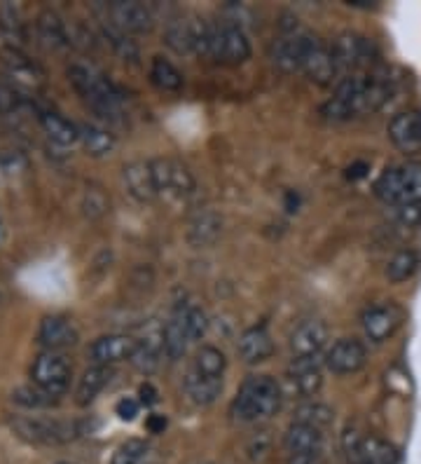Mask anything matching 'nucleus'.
I'll return each mask as SVG.
<instances>
[{"mask_svg":"<svg viewBox=\"0 0 421 464\" xmlns=\"http://www.w3.org/2000/svg\"><path fill=\"white\" fill-rule=\"evenodd\" d=\"M281 401H283V390L272 375H251L236 392L230 413L236 422L253 425L274 418Z\"/></svg>","mask_w":421,"mask_h":464,"instance_id":"nucleus-1","label":"nucleus"},{"mask_svg":"<svg viewBox=\"0 0 421 464\" xmlns=\"http://www.w3.org/2000/svg\"><path fill=\"white\" fill-rule=\"evenodd\" d=\"M68 78L73 82L80 99L99 118L120 122V118H122V94L101 71H96L94 66H87V63H73L68 68Z\"/></svg>","mask_w":421,"mask_h":464,"instance_id":"nucleus-2","label":"nucleus"},{"mask_svg":"<svg viewBox=\"0 0 421 464\" xmlns=\"http://www.w3.org/2000/svg\"><path fill=\"white\" fill-rule=\"evenodd\" d=\"M375 193L391 207L421 204V162L384 169L375 183Z\"/></svg>","mask_w":421,"mask_h":464,"instance_id":"nucleus-3","label":"nucleus"},{"mask_svg":"<svg viewBox=\"0 0 421 464\" xmlns=\"http://www.w3.org/2000/svg\"><path fill=\"white\" fill-rule=\"evenodd\" d=\"M164 43L176 54H199V57H208V50H211V24L196 17L174 19V22L167 24Z\"/></svg>","mask_w":421,"mask_h":464,"instance_id":"nucleus-4","label":"nucleus"},{"mask_svg":"<svg viewBox=\"0 0 421 464\" xmlns=\"http://www.w3.org/2000/svg\"><path fill=\"white\" fill-rule=\"evenodd\" d=\"M311 34L304 31L298 24V19H288L281 24L279 35L274 40V50H272V59L274 66L281 73H298L302 71V59L307 52Z\"/></svg>","mask_w":421,"mask_h":464,"instance_id":"nucleus-5","label":"nucleus"},{"mask_svg":"<svg viewBox=\"0 0 421 464\" xmlns=\"http://www.w3.org/2000/svg\"><path fill=\"white\" fill-rule=\"evenodd\" d=\"M332 57H335L337 73L349 78V75H360L368 73L370 68H375V52H372L370 40L363 38L359 34H347L337 35V40L330 45Z\"/></svg>","mask_w":421,"mask_h":464,"instance_id":"nucleus-6","label":"nucleus"},{"mask_svg":"<svg viewBox=\"0 0 421 464\" xmlns=\"http://www.w3.org/2000/svg\"><path fill=\"white\" fill-rule=\"evenodd\" d=\"M344 455L351 464H396L398 450L382 436H363L356 427H349L342 436Z\"/></svg>","mask_w":421,"mask_h":464,"instance_id":"nucleus-7","label":"nucleus"},{"mask_svg":"<svg viewBox=\"0 0 421 464\" xmlns=\"http://www.w3.org/2000/svg\"><path fill=\"white\" fill-rule=\"evenodd\" d=\"M208 57L215 62L230 63V66H239V63L251 59V43L248 35L239 24L220 22L211 24V50Z\"/></svg>","mask_w":421,"mask_h":464,"instance_id":"nucleus-8","label":"nucleus"},{"mask_svg":"<svg viewBox=\"0 0 421 464\" xmlns=\"http://www.w3.org/2000/svg\"><path fill=\"white\" fill-rule=\"evenodd\" d=\"M71 373H73V366L66 359V354H62V352H43L35 359L33 368H31V380H33L35 387L59 399L68 390Z\"/></svg>","mask_w":421,"mask_h":464,"instance_id":"nucleus-9","label":"nucleus"},{"mask_svg":"<svg viewBox=\"0 0 421 464\" xmlns=\"http://www.w3.org/2000/svg\"><path fill=\"white\" fill-rule=\"evenodd\" d=\"M152 176H155V186L158 195H167L174 199H186L195 193V176L183 162L171 158H155L150 160Z\"/></svg>","mask_w":421,"mask_h":464,"instance_id":"nucleus-10","label":"nucleus"},{"mask_svg":"<svg viewBox=\"0 0 421 464\" xmlns=\"http://www.w3.org/2000/svg\"><path fill=\"white\" fill-rule=\"evenodd\" d=\"M14 430L19 431V436L28 439V441L47 443V446L68 443L82 434V430H80L78 422H68V420H52V418L14 420Z\"/></svg>","mask_w":421,"mask_h":464,"instance_id":"nucleus-11","label":"nucleus"},{"mask_svg":"<svg viewBox=\"0 0 421 464\" xmlns=\"http://www.w3.org/2000/svg\"><path fill=\"white\" fill-rule=\"evenodd\" d=\"M405 322V310L396 303H382V305L368 307L360 317L365 335L372 343H384V340L393 338L396 331L403 326Z\"/></svg>","mask_w":421,"mask_h":464,"instance_id":"nucleus-12","label":"nucleus"},{"mask_svg":"<svg viewBox=\"0 0 421 464\" xmlns=\"http://www.w3.org/2000/svg\"><path fill=\"white\" fill-rule=\"evenodd\" d=\"M302 73H307V78L321 87L332 85V80L340 75L337 73L335 57H332L330 45H326V43L316 38V35H311L307 52H304Z\"/></svg>","mask_w":421,"mask_h":464,"instance_id":"nucleus-13","label":"nucleus"},{"mask_svg":"<svg viewBox=\"0 0 421 464\" xmlns=\"http://www.w3.org/2000/svg\"><path fill=\"white\" fill-rule=\"evenodd\" d=\"M139 340L131 338L127 334H108L94 340V345L90 347V357L94 366H115V363L131 362Z\"/></svg>","mask_w":421,"mask_h":464,"instance_id":"nucleus-14","label":"nucleus"},{"mask_svg":"<svg viewBox=\"0 0 421 464\" xmlns=\"http://www.w3.org/2000/svg\"><path fill=\"white\" fill-rule=\"evenodd\" d=\"M288 385L300 397H314L323 387V368L319 357H292L286 373Z\"/></svg>","mask_w":421,"mask_h":464,"instance_id":"nucleus-15","label":"nucleus"},{"mask_svg":"<svg viewBox=\"0 0 421 464\" xmlns=\"http://www.w3.org/2000/svg\"><path fill=\"white\" fill-rule=\"evenodd\" d=\"M365 362H368V350L356 338L337 340L326 354V366L337 375L359 373L360 368L365 366Z\"/></svg>","mask_w":421,"mask_h":464,"instance_id":"nucleus-16","label":"nucleus"},{"mask_svg":"<svg viewBox=\"0 0 421 464\" xmlns=\"http://www.w3.org/2000/svg\"><path fill=\"white\" fill-rule=\"evenodd\" d=\"M108 12H110L112 26L124 34H148L155 24L152 12L136 0H115Z\"/></svg>","mask_w":421,"mask_h":464,"instance_id":"nucleus-17","label":"nucleus"},{"mask_svg":"<svg viewBox=\"0 0 421 464\" xmlns=\"http://www.w3.org/2000/svg\"><path fill=\"white\" fill-rule=\"evenodd\" d=\"M388 139L400 153L412 155L421 150V113L405 111L388 122Z\"/></svg>","mask_w":421,"mask_h":464,"instance_id":"nucleus-18","label":"nucleus"},{"mask_svg":"<svg viewBox=\"0 0 421 464\" xmlns=\"http://www.w3.org/2000/svg\"><path fill=\"white\" fill-rule=\"evenodd\" d=\"M122 181L127 193L140 204H148L158 198V186H155V176H152L150 160H136L124 165L122 169Z\"/></svg>","mask_w":421,"mask_h":464,"instance_id":"nucleus-19","label":"nucleus"},{"mask_svg":"<svg viewBox=\"0 0 421 464\" xmlns=\"http://www.w3.org/2000/svg\"><path fill=\"white\" fill-rule=\"evenodd\" d=\"M80 334L75 329V324L63 314H52L40 322L38 340L47 347V352H62L73 347L78 343Z\"/></svg>","mask_w":421,"mask_h":464,"instance_id":"nucleus-20","label":"nucleus"},{"mask_svg":"<svg viewBox=\"0 0 421 464\" xmlns=\"http://www.w3.org/2000/svg\"><path fill=\"white\" fill-rule=\"evenodd\" d=\"M328 343V326L321 319L302 322L291 334L292 357H319V352Z\"/></svg>","mask_w":421,"mask_h":464,"instance_id":"nucleus-21","label":"nucleus"},{"mask_svg":"<svg viewBox=\"0 0 421 464\" xmlns=\"http://www.w3.org/2000/svg\"><path fill=\"white\" fill-rule=\"evenodd\" d=\"M236 352H239V359L244 363L255 366V363L267 362L274 354V340L264 326H253L242 334V338L236 343Z\"/></svg>","mask_w":421,"mask_h":464,"instance_id":"nucleus-22","label":"nucleus"},{"mask_svg":"<svg viewBox=\"0 0 421 464\" xmlns=\"http://www.w3.org/2000/svg\"><path fill=\"white\" fill-rule=\"evenodd\" d=\"M162 338H164V354L171 362H178V359L186 357L187 345H190V334L186 329V322H183V310H180V303L176 305V310L171 312V317L162 324Z\"/></svg>","mask_w":421,"mask_h":464,"instance_id":"nucleus-23","label":"nucleus"},{"mask_svg":"<svg viewBox=\"0 0 421 464\" xmlns=\"http://www.w3.org/2000/svg\"><path fill=\"white\" fill-rule=\"evenodd\" d=\"M223 235V218L215 211H199L187 226V242L195 249H208Z\"/></svg>","mask_w":421,"mask_h":464,"instance_id":"nucleus-24","label":"nucleus"},{"mask_svg":"<svg viewBox=\"0 0 421 464\" xmlns=\"http://www.w3.org/2000/svg\"><path fill=\"white\" fill-rule=\"evenodd\" d=\"M183 387H186V394L190 397L192 403H196V406H211L223 394V378L204 375L196 368H190L186 380H183Z\"/></svg>","mask_w":421,"mask_h":464,"instance_id":"nucleus-25","label":"nucleus"},{"mask_svg":"<svg viewBox=\"0 0 421 464\" xmlns=\"http://www.w3.org/2000/svg\"><path fill=\"white\" fill-rule=\"evenodd\" d=\"M323 431L316 427L292 422L283 434V448L288 455L300 453H323Z\"/></svg>","mask_w":421,"mask_h":464,"instance_id":"nucleus-26","label":"nucleus"},{"mask_svg":"<svg viewBox=\"0 0 421 464\" xmlns=\"http://www.w3.org/2000/svg\"><path fill=\"white\" fill-rule=\"evenodd\" d=\"M38 120L45 134L52 141L59 146H73L80 141V127L73 125L71 120L59 115L56 111H47V108H38Z\"/></svg>","mask_w":421,"mask_h":464,"instance_id":"nucleus-27","label":"nucleus"},{"mask_svg":"<svg viewBox=\"0 0 421 464\" xmlns=\"http://www.w3.org/2000/svg\"><path fill=\"white\" fill-rule=\"evenodd\" d=\"M164 354V338H162V326L152 335H146L143 340H139V347H136L131 363H134L136 371H140L143 375L155 373L159 368Z\"/></svg>","mask_w":421,"mask_h":464,"instance_id":"nucleus-28","label":"nucleus"},{"mask_svg":"<svg viewBox=\"0 0 421 464\" xmlns=\"http://www.w3.org/2000/svg\"><path fill=\"white\" fill-rule=\"evenodd\" d=\"M112 378V368L108 366H91L82 373L78 382V390H75V401L78 406H90L103 390L110 382Z\"/></svg>","mask_w":421,"mask_h":464,"instance_id":"nucleus-29","label":"nucleus"},{"mask_svg":"<svg viewBox=\"0 0 421 464\" xmlns=\"http://www.w3.org/2000/svg\"><path fill=\"white\" fill-rule=\"evenodd\" d=\"M110 464H159V453L143 439H129L112 453Z\"/></svg>","mask_w":421,"mask_h":464,"instance_id":"nucleus-30","label":"nucleus"},{"mask_svg":"<svg viewBox=\"0 0 421 464\" xmlns=\"http://www.w3.org/2000/svg\"><path fill=\"white\" fill-rule=\"evenodd\" d=\"M80 141H82L84 150L94 155V158L110 155L115 146H118L115 134H110V131L99 125H80Z\"/></svg>","mask_w":421,"mask_h":464,"instance_id":"nucleus-31","label":"nucleus"},{"mask_svg":"<svg viewBox=\"0 0 421 464\" xmlns=\"http://www.w3.org/2000/svg\"><path fill=\"white\" fill-rule=\"evenodd\" d=\"M332 420H335L332 408L326 406V403H319V401H307L292 411V422L316 427V430H321V431L328 430V427L332 425Z\"/></svg>","mask_w":421,"mask_h":464,"instance_id":"nucleus-32","label":"nucleus"},{"mask_svg":"<svg viewBox=\"0 0 421 464\" xmlns=\"http://www.w3.org/2000/svg\"><path fill=\"white\" fill-rule=\"evenodd\" d=\"M421 266V256L415 249H403L393 256L387 266V277L391 284H403L415 277V272Z\"/></svg>","mask_w":421,"mask_h":464,"instance_id":"nucleus-33","label":"nucleus"},{"mask_svg":"<svg viewBox=\"0 0 421 464\" xmlns=\"http://www.w3.org/2000/svg\"><path fill=\"white\" fill-rule=\"evenodd\" d=\"M150 80L152 85L159 87L162 92H178L183 87V75H180L178 68L162 57L152 59Z\"/></svg>","mask_w":421,"mask_h":464,"instance_id":"nucleus-34","label":"nucleus"},{"mask_svg":"<svg viewBox=\"0 0 421 464\" xmlns=\"http://www.w3.org/2000/svg\"><path fill=\"white\" fill-rule=\"evenodd\" d=\"M192 368H196L199 373L204 375H214V378H223L225 368H227V359H225L223 352L218 347L204 345L196 350L195 362H192Z\"/></svg>","mask_w":421,"mask_h":464,"instance_id":"nucleus-35","label":"nucleus"},{"mask_svg":"<svg viewBox=\"0 0 421 464\" xmlns=\"http://www.w3.org/2000/svg\"><path fill=\"white\" fill-rule=\"evenodd\" d=\"M12 401L19 403L24 408H31V411H40V408H50L54 406L59 399L47 394L45 390H40L35 385H26V387H19V390L12 392Z\"/></svg>","mask_w":421,"mask_h":464,"instance_id":"nucleus-36","label":"nucleus"},{"mask_svg":"<svg viewBox=\"0 0 421 464\" xmlns=\"http://www.w3.org/2000/svg\"><path fill=\"white\" fill-rule=\"evenodd\" d=\"M5 66L14 78L22 80V82H28V85H33V82H38L40 80L38 66L28 62L26 57H22L14 47L5 52Z\"/></svg>","mask_w":421,"mask_h":464,"instance_id":"nucleus-37","label":"nucleus"},{"mask_svg":"<svg viewBox=\"0 0 421 464\" xmlns=\"http://www.w3.org/2000/svg\"><path fill=\"white\" fill-rule=\"evenodd\" d=\"M38 31H40V38L45 40L50 47L66 45V31H63V24L59 22V17H56V14H52V12L40 14Z\"/></svg>","mask_w":421,"mask_h":464,"instance_id":"nucleus-38","label":"nucleus"},{"mask_svg":"<svg viewBox=\"0 0 421 464\" xmlns=\"http://www.w3.org/2000/svg\"><path fill=\"white\" fill-rule=\"evenodd\" d=\"M103 35L108 38V43L112 45V50L118 52L122 59H129V62H136L139 59V47L134 45V40L124 31L115 29V26H103Z\"/></svg>","mask_w":421,"mask_h":464,"instance_id":"nucleus-39","label":"nucleus"},{"mask_svg":"<svg viewBox=\"0 0 421 464\" xmlns=\"http://www.w3.org/2000/svg\"><path fill=\"white\" fill-rule=\"evenodd\" d=\"M180 310H183V322H186V329L190 334V340H202L206 335L208 329V322H206V314H204L202 307L196 305H183L180 303Z\"/></svg>","mask_w":421,"mask_h":464,"instance_id":"nucleus-40","label":"nucleus"},{"mask_svg":"<svg viewBox=\"0 0 421 464\" xmlns=\"http://www.w3.org/2000/svg\"><path fill=\"white\" fill-rule=\"evenodd\" d=\"M22 102L24 99L19 97L17 90H12V87L7 85H0V115H10L14 113V111H19V108H22Z\"/></svg>","mask_w":421,"mask_h":464,"instance_id":"nucleus-41","label":"nucleus"},{"mask_svg":"<svg viewBox=\"0 0 421 464\" xmlns=\"http://www.w3.org/2000/svg\"><path fill=\"white\" fill-rule=\"evenodd\" d=\"M140 411V401L134 397H122L118 401V406H115V413H118L120 420H124V422H131V420L139 415Z\"/></svg>","mask_w":421,"mask_h":464,"instance_id":"nucleus-42","label":"nucleus"},{"mask_svg":"<svg viewBox=\"0 0 421 464\" xmlns=\"http://www.w3.org/2000/svg\"><path fill=\"white\" fill-rule=\"evenodd\" d=\"M398 221L407 227H416L421 223V204L398 207Z\"/></svg>","mask_w":421,"mask_h":464,"instance_id":"nucleus-43","label":"nucleus"},{"mask_svg":"<svg viewBox=\"0 0 421 464\" xmlns=\"http://www.w3.org/2000/svg\"><path fill=\"white\" fill-rule=\"evenodd\" d=\"M286 464H326L323 453H300V455H288Z\"/></svg>","mask_w":421,"mask_h":464,"instance_id":"nucleus-44","label":"nucleus"},{"mask_svg":"<svg viewBox=\"0 0 421 464\" xmlns=\"http://www.w3.org/2000/svg\"><path fill=\"white\" fill-rule=\"evenodd\" d=\"M139 397L140 406H155V403H158V390H155L150 382H143V385L139 387Z\"/></svg>","mask_w":421,"mask_h":464,"instance_id":"nucleus-45","label":"nucleus"},{"mask_svg":"<svg viewBox=\"0 0 421 464\" xmlns=\"http://www.w3.org/2000/svg\"><path fill=\"white\" fill-rule=\"evenodd\" d=\"M146 427H148V430L152 431V434H159V431H164V430H167V418H164V415L152 413L150 418H148Z\"/></svg>","mask_w":421,"mask_h":464,"instance_id":"nucleus-46","label":"nucleus"},{"mask_svg":"<svg viewBox=\"0 0 421 464\" xmlns=\"http://www.w3.org/2000/svg\"><path fill=\"white\" fill-rule=\"evenodd\" d=\"M365 169H368V165H363V162H359V165L349 167V179H360V176H365Z\"/></svg>","mask_w":421,"mask_h":464,"instance_id":"nucleus-47","label":"nucleus"},{"mask_svg":"<svg viewBox=\"0 0 421 464\" xmlns=\"http://www.w3.org/2000/svg\"><path fill=\"white\" fill-rule=\"evenodd\" d=\"M204 464H211V462H204Z\"/></svg>","mask_w":421,"mask_h":464,"instance_id":"nucleus-48","label":"nucleus"},{"mask_svg":"<svg viewBox=\"0 0 421 464\" xmlns=\"http://www.w3.org/2000/svg\"><path fill=\"white\" fill-rule=\"evenodd\" d=\"M62 464H68V462H62Z\"/></svg>","mask_w":421,"mask_h":464,"instance_id":"nucleus-49","label":"nucleus"}]
</instances>
